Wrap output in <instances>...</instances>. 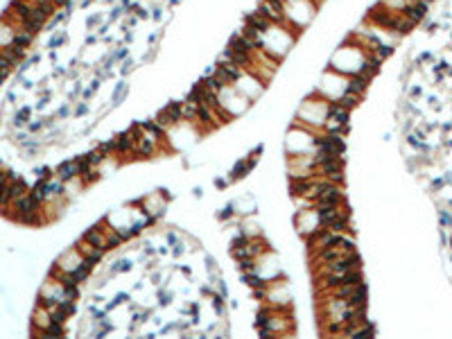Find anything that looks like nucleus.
<instances>
[{"label": "nucleus", "instance_id": "obj_33", "mask_svg": "<svg viewBox=\"0 0 452 339\" xmlns=\"http://www.w3.org/2000/svg\"><path fill=\"white\" fill-rule=\"evenodd\" d=\"M165 240H168V244H176V242H179L174 233H168V235H165Z\"/></svg>", "mask_w": 452, "mask_h": 339}, {"label": "nucleus", "instance_id": "obj_23", "mask_svg": "<svg viewBox=\"0 0 452 339\" xmlns=\"http://www.w3.org/2000/svg\"><path fill=\"white\" fill-rule=\"evenodd\" d=\"M102 21H104V18H102V14H91L88 21H86V27H88V30H93V27L97 30V27L102 25Z\"/></svg>", "mask_w": 452, "mask_h": 339}, {"label": "nucleus", "instance_id": "obj_24", "mask_svg": "<svg viewBox=\"0 0 452 339\" xmlns=\"http://www.w3.org/2000/svg\"><path fill=\"white\" fill-rule=\"evenodd\" d=\"M233 203H228V206H224V208H220V213H217V217L222 219V222H226V219H231L233 217Z\"/></svg>", "mask_w": 452, "mask_h": 339}, {"label": "nucleus", "instance_id": "obj_5", "mask_svg": "<svg viewBox=\"0 0 452 339\" xmlns=\"http://www.w3.org/2000/svg\"><path fill=\"white\" fill-rule=\"evenodd\" d=\"M57 179H61L64 183L73 179H79V167H77V161H66L57 167Z\"/></svg>", "mask_w": 452, "mask_h": 339}, {"label": "nucleus", "instance_id": "obj_35", "mask_svg": "<svg viewBox=\"0 0 452 339\" xmlns=\"http://www.w3.org/2000/svg\"><path fill=\"white\" fill-rule=\"evenodd\" d=\"M421 93H423V90H421L419 86H414V88H411V95H414V98H419V95H421Z\"/></svg>", "mask_w": 452, "mask_h": 339}, {"label": "nucleus", "instance_id": "obj_10", "mask_svg": "<svg viewBox=\"0 0 452 339\" xmlns=\"http://www.w3.org/2000/svg\"><path fill=\"white\" fill-rule=\"evenodd\" d=\"M34 36H37V34H32V32H27V30H16V36H14V45H19V48H30L32 45V41H34Z\"/></svg>", "mask_w": 452, "mask_h": 339}, {"label": "nucleus", "instance_id": "obj_2", "mask_svg": "<svg viewBox=\"0 0 452 339\" xmlns=\"http://www.w3.org/2000/svg\"><path fill=\"white\" fill-rule=\"evenodd\" d=\"M369 84H371V79L364 77L362 72H355V75H348V77H346V90H348V93L359 95V98H362V95L366 93Z\"/></svg>", "mask_w": 452, "mask_h": 339}, {"label": "nucleus", "instance_id": "obj_36", "mask_svg": "<svg viewBox=\"0 0 452 339\" xmlns=\"http://www.w3.org/2000/svg\"><path fill=\"white\" fill-rule=\"evenodd\" d=\"M30 129H32V131H37V129H41V122H30Z\"/></svg>", "mask_w": 452, "mask_h": 339}, {"label": "nucleus", "instance_id": "obj_4", "mask_svg": "<svg viewBox=\"0 0 452 339\" xmlns=\"http://www.w3.org/2000/svg\"><path fill=\"white\" fill-rule=\"evenodd\" d=\"M75 247H77V251L82 253L84 258H86V260H91V262H95V265L100 262V260L104 258V253H106L104 249H97V247H93V244H88L86 240H79Z\"/></svg>", "mask_w": 452, "mask_h": 339}, {"label": "nucleus", "instance_id": "obj_37", "mask_svg": "<svg viewBox=\"0 0 452 339\" xmlns=\"http://www.w3.org/2000/svg\"><path fill=\"white\" fill-rule=\"evenodd\" d=\"M59 116H61V118H66V116H68V106H64V109L59 111Z\"/></svg>", "mask_w": 452, "mask_h": 339}, {"label": "nucleus", "instance_id": "obj_8", "mask_svg": "<svg viewBox=\"0 0 452 339\" xmlns=\"http://www.w3.org/2000/svg\"><path fill=\"white\" fill-rule=\"evenodd\" d=\"M333 102H337V104L344 106V109H348V111H353V109H355V106L359 104V102H362V98H359V95H355V93H348V90H344V93H341L337 100H333Z\"/></svg>", "mask_w": 452, "mask_h": 339}, {"label": "nucleus", "instance_id": "obj_20", "mask_svg": "<svg viewBox=\"0 0 452 339\" xmlns=\"http://www.w3.org/2000/svg\"><path fill=\"white\" fill-rule=\"evenodd\" d=\"M97 149L102 152L106 158L111 156V154H116V138H111V140H106V143H102V145H97Z\"/></svg>", "mask_w": 452, "mask_h": 339}, {"label": "nucleus", "instance_id": "obj_32", "mask_svg": "<svg viewBox=\"0 0 452 339\" xmlns=\"http://www.w3.org/2000/svg\"><path fill=\"white\" fill-rule=\"evenodd\" d=\"M86 111H88V104H84V102H82V104H79L77 109H75L77 116H84V113H86Z\"/></svg>", "mask_w": 452, "mask_h": 339}, {"label": "nucleus", "instance_id": "obj_31", "mask_svg": "<svg viewBox=\"0 0 452 339\" xmlns=\"http://www.w3.org/2000/svg\"><path fill=\"white\" fill-rule=\"evenodd\" d=\"M231 183V179H215V188H226Z\"/></svg>", "mask_w": 452, "mask_h": 339}, {"label": "nucleus", "instance_id": "obj_34", "mask_svg": "<svg viewBox=\"0 0 452 339\" xmlns=\"http://www.w3.org/2000/svg\"><path fill=\"white\" fill-rule=\"evenodd\" d=\"M93 43H97V34H88V39H86V45H93Z\"/></svg>", "mask_w": 452, "mask_h": 339}, {"label": "nucleus", "instance_id": "obj_11", "mask_svg": "<svg viewBox=\"0 0 452 339\" xmlns=\"http://www.w3.org/2000/svg\"><path fill=\"white\" fill-rule=\"evenodd\" d=\"M165 111L170 113V118L174 120V124H181L183 122V102H168V106H165Z\"/></svg>", "mask_w": 452, "mask_h": 339}, {"label": "nucleus", "instance_id": "obj_16", "mask_svg": "<svg viewBox=\"0 0 452 339\" xmlns=\"http://www.w3.org/2000/svg\"><path fill=\"white\" fill-rule=\"evenodd\" d=\"M129 269H131V260L127 258H120L111 265V274H122V271H129Z\"/></svg>", "mask_w": 452, "mask_h": 339}, {"label": "nucleus", "instance_id": "obj_28", "mask_svg": "<svg viewBox=\"0 0 452 339\" xmlns=\"http://www.w3.org/2000/svg\"><path fill=\"white\" fill-rule=\"evenodd\" d=\"M217 292H220V296H222V298H226V296H228V290H226L224 280H217Z\"/></svg>", "mask_w": 452, "mask_h": 339}, {"label": "nucleus", "instance_id": "obj_25", "mask_svg": "<svg viewBox=\"0 0 452 339\" xmlns=\"http://www.w3.org/2000/svg\"><path fill=\"white\" fill-rule=\"evenodd\" d=\"M27 120H30V109H21L19 113H16V124H25Z\"/></svg>", "mask_w": 452, "mask_h": 339}, {"label": "nucleus", "instance_id": "obj_3", "mask_svg": "<svg viewBox=\"0 0 452 339\" xmlns=\"http://www.w3.org/2000/svg\"><path fill=\"white\" fill-rule=\"evenodd\" d=\"M82 240H86L88 244H93L97 249H104V251H109V244H106V233L104 229H100V226H91V229L86 231V233L82 235Z\"/></svg>", "mask_w": 452, "mask_h": 339}, {"label": "nucleus", "instance_id": "obj_19", "mask_svg": "<svg viewBox=\"0 0 452 339\" xmlns=\"http://www.w3.org/2000/svg\"><path fill=\"white\" fill-rule=\"evenodd\" d=\"M238 269H240V271H254V269H258V262H256V258L238 260Z\"/></svg>", "mask_w": 452, "mask_h": 339}, {"label": "nucleus", "instance_id": "obj_21", "mask_svg": "<svg viewBox=\"0 0 452 339\" xmlns=\"http://www.w3.org/2000/svg\"><path fill=\"white\" fill-rule=\"evenodd\" d=\"M122 14H127V9L122 7V5H113L111 7V11H109V23H113V21H118Z\"/></svg>", "mask_w": 452, "mask_h": 339}, {"label": "nucleus", "instance_id": "obj_39", "mask_svg": "<svg viewBox=\"0 0 452 339\" xmlns=\"http://www.w3.org/2000/svg\"><path fill=\"white\" fill-rule=\"evenodd\" d=\"M104 3H106V5H116V0H104Z\"/></svg>", "mask_w": 452, "mask_h": 339}, {"label": "nucleus", "instance_id": "obj_9", "mask_svg": "<svg viewBox=\"0 0 452 339\" xmlns=\"http://www.w3.org/2000/svg\"><path fill=\"white\" fill-rule=\"evenodd\" d=\"M251 170H254V165H251L249 161H238L236 165H233V170H231V181H240V179H244L247 177V174L251 172Z\"/></svg>", "mask_w": 452, "mask_h": 339}, {"label": "nucleus", "instance_id": "obj_38", "mask_svg": "<svg viewBox=\"0 0 452 339\" xmlns=\"http://www.w3.org/2000/svg\"><path fill=\"white\" fill-rule=\"evenodd\" d=\"M168 5H170V7H174V5H179V0H170Z\"/></svg>", "mask_w": 452, "mask_h": 339}, {"label": "nucleus", "instance_id": "obj_12", "mask_svg": "<svg viewBox=\"0 0 452 339\" xmlns=\"http://www.w3.org/2000/svg\"><path fill=\"white\" fill-rule=\"evenodd\" d=\"M127 93H129V86H127V82H118L116 84V88H113V93H111V104L113 106H118L120 102H122L124 98H127Z\"/></svg>", "mask_w": 452, "mask_h": 339}, {"label": "nucleus", "instance_id": "obj_22", "mask_svg": "<svg viewBox=\"0 0 452 339\" xmlns=\"http://www.w3.org/2000/svg\"><path fill=\"white\" fill-rule=\"evenodd\" d=\"M111 54H113V59H116V64H118V61H124L129 56V48H127V45H120V48L113 50Z\"/></svg>", "mask_w": 452, "mask_h": 339}, {"label": "nucleus", "instance_id": "obj_14", "mask_svg": "<svg viewBox=\"0 0 452 339\" xmlns=\"http://www.w3.org/2000/svg\"><path fill=\"white\" fill-rule=\"evenodd\" d=\"M371 337H375V326L369 324V321H366L364 326H359L357 330L351 335V339H371Z\"/></svg>", "mask_w": 452, "mask_h": 339}, {"label": "nucleus", "instance_id": "obj_1", "mask_svg": "<svg viewBox=\"0 0 452 339\" xmlns=\"http://www.w3.org/2000/svg\"><path fill=\"white\" fill-rule=\"evenodd\" d=\"M82 260H84V256L77 251V247L75 249H70V251H66L64 256H61L59 260H57V265L55 267H59L61 271H75L79 265H82Z\"/></svg>", "mask_w": 452, "mask_h": 339}, {"label": "nucleus", "instance_id": "obj_30", "mask_svg": "<svg viewBox=\"0 0 452 339\" xmlns=\"http://www.w3.org/2000/svg\"><path fill=\"white\" fill-rule=\"evenodd\" d=\"M152 18H154V21H161V18H163V9H161V7H154V9H152Z\"/></svg>", "mask_w": 452, "mask_h": 339}, {"label": "nucleus", "instance_id": "obj_29", "mask_svg": "<svg viewBox=\"0 0 452 339\" xmlns=\"http://www.w3.org/2000/svg\"><path fill=\"white\" fill-rule=\"evenodd\" d=\"M439 219H441V224L443 226H452V217L445 211H441V215H439Z\"/></svg>", "mask_w": 452, "mask_h": 339}, {"label": "nucleus", "instance_id": "obj_6", "mask_svg": "<svg viewBox=\"0 0 452 339\" xmlns=\"http://www.w3.org/2000/svg\"><path fill=\"white\" fill-rule=\"evenodd\" d=\"M140 127L145 129V134H150L152 138H156L158 143H161V140L165 138V127L156 122V118H152V120H142V122H140Z\"/></svg>", "mask_w": 452, "mask_h": 339}, {"label": "nucleus", "instance_id": "obj_15", "mask_svg": "<svg viewBox=\"0 0 452 339\" xmlns=\"http://www.w3.org/2000/svg\"><path fill=\"white\" fill-rule=\"evenodd\" d=\"M86 158H88V163H91V165H93V167H100L102 163L106 161V156L102 154V152L97 149V147H95V149H91V152H88V154H86Z\"/></svg>", "mask_w": 452, "mask_h": 339}, {"label": "nucleus", "instance_id": "obj_26", "mask_svg": "<svg viewBox=\"0 0 452 339\" xmlns=\"http://www.w3.org/2000/svg\"><path fill=\"white\" fill-rule=\"evenodd\" d=\"M127 298H129L127 294H118L116 298H111V303H109V310H111V308H118V305H122L124 301H127Z\"/></svg>", "mask_w": 452, "mask_h": 339}, {"label": "nucleus", "instance_id": "obj_27", "mask_svg": "<svg viewBox=\"0 0 452 339\" xmlns=\"http://www.w3.org/2000/svg\"><path fill=\"white\" fill-rule=\"evenodd\" d=\"M131 68H134V59H124V61H122V68H120V72H122V75H129Z\"/></svg>", "mask_w": 452, "mask_h": 339}, {"label": "nucleus", "instance_id": "obj_7", "mask_svg": "<svg viewBox=\"0 0 452 339\" xmlns=\"http://www.w3.org/2000/svg\"><path fill=\"white\" fill-rule=\"evenodd\" d=\"M32 192V197L37 201H41V203H45L50 199V188H48V181H43V179H39L37 183H34V188L30 190Z\"/></svg>", "mask_w": 452, "mask_h": 339}, {"label": "nucleus", "instance_id": "obj_13", "mask_svg": "<svg viewBox=\"0 0 452 339\" xmlns=\"http://www.w3.org/2000/svg\"><path fill=\"white\" fill-rule=\"evenodd\" d=\"M66 335V328L64 324H57V321H50L45 326V330L41 332V337H64Z\"/></svg>", "mask_w": 452, "mask_h": 339}, {"label": "nucleus", "instance_id": "obj_17", "mask_svg": "<svg viewBox=\"0 0 452 339\" xmlns=\"http://www.w3.org/2000/svg\"><path fill=\"white\" fill-rule=\"evenodd\" d=\"M156 122H158V124H163L165 129H168V127H176L174 120H172V118H170V113L165 111V109H161V111L156 113Z\"/></svg>", "mask_w": 452, "mask_h": 339}, {"label": "nucleus", "instance_id": "obj_18", "mask_svg": "<svg viewBox=\"0 0 452 339\" xmlns=\"http://www.w3.org/2000/svg\"><path fill=\"white\" fill-rule=\"evenodd\" d=\"M64 43H66V32H57V34H52V39H50L48 48H50V50H57V48H61Z\"/></svg>", "mask_w": 452, "mask_h": 339}, {"label": "nucleus", "instance_id": "obj_40", "mask_svg": "<svg viewBox=\"0 0 452 339\" xmlns=\"http://www.w3.org/2000/svg\"><path fill=\"white\" fill-rule=\"evenodd\" d=\"M425 3H434V0H425Z\"/></svg>", "mask_w": 452, "mask_h": 339}]
</instances>
